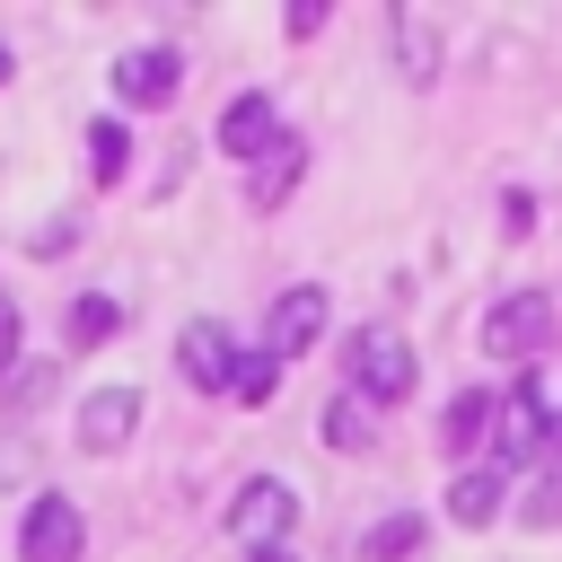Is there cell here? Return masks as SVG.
I'll return each mask as SVG.
<instances>
[{"label":"cell","instance_id":"cell-1","mask_svg":"<svg viewBox=\"0 0 562 562\" xmlns=\"http://www.w3.org/2000/svg\"><path fill=\"white\" fill-rule=\"evenodd\" d=\"M342 369H351V395L360 404H404L413 395V342L395 325H360L351 351H342Z\"/></svg>","mask_w":562,"mask_h":562},{"label":"cell","instance_id":"cell-2","mask_svg":"<svg viewBox=\"0 0 562 562\" xmlns=\"http://www.w3.org/2000/svg\"><path fill=\"white\" fill-rule=\"evenodd\" d=\"M290 527H299V483H281V474H246L237 501H228V536L255 544V553H272Z\"/></svg>","mask_w":562,"mask_h":562},{"label":"cell","instance_id":"cell-3","mask_svg":"<svg viewBox=\"0 0 562 562\" xmlns=\"http://www.w3.org/2000/svg\"><path fill=\"white\" fill-rule=\"evenodd\" d=\"M88 553V518L70 492H35L26 501V527H18V562H79Z\"/></svg>","mask_w":562,"mask_h":562},{"label":"cell","instance_id":"cell-4","mask_svg":"<svg viewBox=\"0 0 562 562\" xmlns=\"http://www.w3.org/2000/svg\"><path fill=\"white\" fill-rule=\"evenodd\" d=\"M553 334V290H509L492 316H483V351L492 360H536Z\"/></svg>","mask_w":562,"mask_h":562},{"label":"cell","instance_id":"cell-5","mask_svg":"<svg viewBox=\"0 0 562 562\" xmlns=\"http://www.w3.org/2000/svg\"><path fill=\"white\" fill-rule=\"evenodd\" d=\"M237 342H228V325H211V316H193L184 334H176V369H184V386H202V395H237Z\"/></svg>","mask_w":562,"mask_h":562},{"label":"cell","instance_id":"cell-6","mask_svg":"<svg viewBox=\"0 0 562 562\" xmlns=\"http://www.w3.org/2000/svg\"><path fill=\"white\" fill-rule=\"evenodd\" d=\"M544 448V378L518 369V386L501 395V430H492V465H518Z\"/></svg>","mask_w":562,"mask_h":562},{"label":"cell","instance_id":"cell-7","mask_svg":"<svg viewBox=\"0 0 562 562\" xmlns=\"http://www.w3.org/2000/svg\"><path fill=\"white\" fill-rule=\"evenodd\" d=\"M79 448L88 457H114V448H132V430H140V386H97L88 404H79Z\"/></svg>","mask_w":562,"mask_h":562},{"label":"cell","instance_id":"cell-8","mask_svg":"<svg viewBox=\"0 0 562 562\" xmlns=\"http://www.w3.org/2000/svg\"><path fill=\"white\" fill-rule=\"evenodd\" d=\"M176 88H184V61H176L167 44H149V53H123V61H114V97H123V105H140V114L176 105Z\"/></svg>","mask_w":562,"mask_h":562},{"label":"cell","instance_id":"cell-9","mask_svg":"<svg viewBox=\"0 0 562 562\" xmlns=\"http://www.w3.org/2000/svg\"><path fill=\"white\" fill-rule=\"evenodd\" d=\"M316 334H325V290H316V281L281 290V299H272V334H263V351H272V360H299V351H316Z\"/></svg>","mask_w":562,"mask_h":562},{"label":"cell","instance_id":"cell-10","mask_svg":"<svg viewBox=\"0 0 562 562\" xmlns=\"http://www.w3.org/2000/svg\"><path fill=\"white\" fill-rule=\"evenodd\" d=\"M211 140H220L228 158H246V167H255V158L281 140V123H272V97H237V105L220 114V132H211Z\"/></svg>","mask_w":562,"mask_h":562},{"label":"cell","instance_id":"cell-11","mask_svg":"<svg viewBox=\"0 0 562 562\" xmlns=\"http://www.w3.org/2000/svg\"><path fill=\"white\" fill-rule=\"evenodd\" d=\"M299 176H307V149L281 132V140L246 167V202H255V211H272V202H290V184H299Z\"/></svg>","mask_w":562,"mask_h":562},{"label":"cell","instance_id":"cell-12","mask_svg":"<svg viewBox=\"0 0 562 562\" xmlns=\"http://www.w3.org/2000/svg\"><path fill=\"white\" fill-rule=\"evenodd\" d=\"M509 509V483H501V465H465L457 483H448V518L457 527H492Z\"/></svg>","mask_w":562,"mask_h":562},{"label":"cell","instance_id":"cell-13","mask_svg":"<svg viewBox=\"0 0 562 562\" xmlns=\"http://www.w3.org/2000/svg\"><path fill=\"white\" fill-rule=\"evenodd\" d=\"M114 325H123V307H114L105 290H88V299H70L61 342H70V351H97V342H114Z\"/></svg>","mask_w":562,"mask_h":562},{"label":"cell","instance_id":"cell-14","mask_svg":"<svg viewBox=\"0 0 562 562\" xmlns=\"http://www.w3.org/2000/svg\"><path fill=\"white\" fill-rule=\"evenodd\" d=\"M395 61H404V79H413V88H430V79H439V35H430L413 9H395Z\"/></svg>","mask_w":562,"mask_h":562},{"label":"cell","instance_id":"cell-15","mask_svg":"<svg viewBox=\"0 0 562 562\" xmlns=\"http://www.w3.org/2000/svg\"><path fill=\"white\" fill-rule=\"evenodd\" d=\"M88 167H97V184H123V167H132V132H123L114 114L88 123Z\"/></svg>","mask_w":562,"mask_h":562},{"label":"cell","instance_id":"cell-16","mask_svg":"<svg viewBox=\"0 0 562 562\" xmlns=\"http://www.w3.org/2000/svg\"><path fill=\"white\" fill-rule=\"evenodd\" d=\"M492 422H501V404H492L483 386H465V395L448 404V422H439V439H448V448H474V439H483Z\"/></svg>","mask_w":562,"mask_h":562},{"label":"cell","instance_id":"cell-17","mask_svg":"<svg viewBox=\"0 0 562 562\" xmlns=\"http://www.w3.org/2000/svg\"><path fill=\"white\" fill-rule=\"evenodd\" d=\"M369 439H378V430H369V404H360V395L342 386V395L325 404V448H342V457H360Z\"/></svg>","mask_w":562,"mask_h":562},{"label":"cell","instance_id":"cell-18","mask_svg":"<svg viewBox=\"0 0 562 562\" xmlns=\"http://www.w3.org/2000/svg\"><path fill=\"white\" fill-rule=\"evenodd\" d=\"M413 544H422V509H395V518H378L360 536V562H404Z\"/></svg>","mask_w":562,"mask_h":562},{"label":"cell","instance_id":"cell-19","mask_svg":"<svg viewBox=\"0 0 562 562\" xmlns=\"http://www.w3.org/2000/svg\"><path fill=\"white\" fill-rule=\"evenodd\" d=\"M518 527H536V536H553V527H562V465L527 483V501H518Z\"/></svg>","mask_w":562,"mask_h":562},{"label":"cell","instance_id":"cell-20","mask_svg":"<svg viewBox=\"0 0 562 562\" xmlns=\"http://www.w3.org/2000/svg\"><path fill=\"white\" fill-rule=\"evenodd\" d=\"M272 386H281V360H272V351H246V360H237V395H246V404H263Z\"/></svg>","mask_w":562,"mask_h":562},{"label":"cell","instance_id":"cell-21","mask_svg":"<svg viewBox=\"0 0 562 562\" xmlns=\"http://www.w3.org/2000/svg\"><path fill=\"white\" fill-rule=\"evenodd\" d=\"M18 334H26V316H18V307H9V299H0V378H9V369H18Z\"/></svg>","mask_w":562,"mask_h":562},{"label":"cell","instance_id":"cell-22","mask_svg":"<svg viewBox=\"0 0 562 562\" xmlns=\"http://www.w3.org/2000/svg\"><path fill=\"white\" fill-rule=\"evenodd\" d=\"M70 237H79V220H44V228H35V237H26V246H35V255H61V246H70Z\"/></svg>","mask_w":562,"mask_h":562},{"label":"cell","instance_id":"cell-23","mask_svg":"<svg viewBox=\"0 0 562 562\" xmlns=\"http://www.w3.org/2000/svg\"><path fill=\"white\" fill-rule=\"evenodd\" d=\"M44 386H53V369H26V378L9 386V413H26V404H44Z\"/></svg>","mask_w":562,"mask_h":562},{"label":"cell","instance_id":"cell-24","mask_svg":"<svg viewBox=\"0 0 562 562\" xmlns=\"http://www.w3.org/2000/svg\"><path fill=\"white\" fill-rule=\"evenodd\" d=\"M501 211H509V237H527V228H536V193H509Z\"/></svg>","mask_w":562,"mask_h":562},{"label":"cell","instance_id":"cell-25","mask_svg":"<svg viewBox=\"0 0 562 562\" xmlns=\"http://www.w3.org/2000/svg\"><path fill=\"white\" fill-rule=\"evenodd\" d=\"M255 562H299V553H290V544H272V553H255Z\"/></svg>","mask_w":562,"mask_h":562},{"label":"cell","instance_id":"cell-26","mask_svg":"<svg viewBox=\"0 0 562 562\" xmlns=\"http://www.w3.org/2000/svg\"><path fill=\"white\" fill-rule=\"evenodd\" d=\"M9 70H18V61H9V44H0V88H9Z\"/></svg>","mask_w":562,"mask_h":562}]
</instances>
